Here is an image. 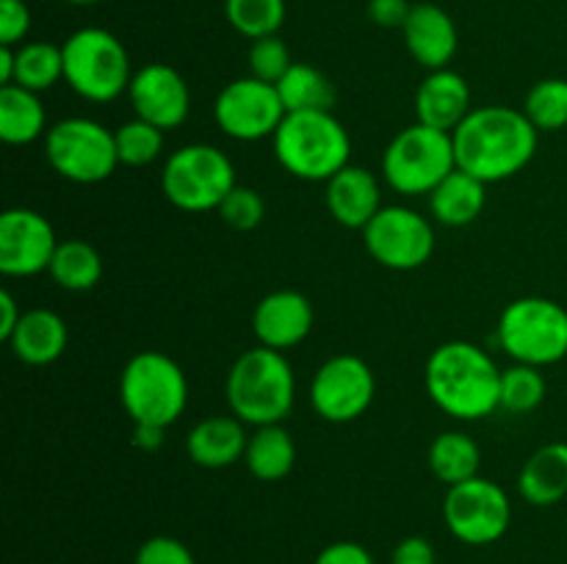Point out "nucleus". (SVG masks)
I'll use <instances>...</instances> for the list:
<instances>
[{
	"instance_id": "f257e3e1",
	"label": "nucleus",
	"mask_w": 567,
	"mask_h": 564,
	"mask_svg": "<svg viewBox=\"0 0 567 564\" xmlns=\"http://www.w3.org/2000/svg\"><path fill=\"white\" fill-rule=\"evenodd\" d=\"M452 138L457 169L491 186L518 175L532 164L540 130L526 119L524 111L509 105H485L471 111Z\"/></svg>"
},
{
	"instance_id": "f03ea898",
	"label": "nucleus",
	"mask_w": 567,
	"mask_h": 564,
	"mask_svg": "<svg viewBox=\"0 0 567 564\" xmlns=\"http://www.w3.org/2000/svg\"><path fill=\"white\" fill-rule=\"evenodd\" d=\"M424 385L435 407L457 420H482L502 407V368L476 343H441L426 359Z\"/></svg>"
},
{
	"instance_id": "7ed1b4c3",
	"label": "nucleus",
	"mask_w": 567,
	"mask_h": 564,
	"mask_svg": "<svg viewBox=\"0 0 567 564\" xmlns=\"http://www.w3.org/2000/svg\"><path fill=\"white\" fill-rule=\"evenodd\" d=\"M271 147L288 175L327 182L349 166L352 138L332 111H293L271 136Z\"/></svg>"
},
{
	"instance_id": "20e7f679",
	"label": "nucleus",
	"mask_w": 567,
	"mask_h": 564,
	"mask_svg": "<svg viewBox=\"0 0 567 564\" xmlns=\"http://www.w3.org/2000/svg\"><path fill=\"white\" fill-rule=\"evenodd\" d=\"M227 407L247 426L282 424L297 398V379L286 352L249 348L227 370Z\"/></svg>"
},
{
	"instance_id": "39448f33",
	"label": "nucleus",
	"mask_w": 567,
	"mask_h": 564,
	"mask_svg": "<svg viewBox=\"0 0 567 564\" xmlns=\"http://www.w3.org/2000/svg\"><path fill=\"white\" fill-rule=\"evenodd\" d=\"M64 81L89 103H111L127 92L133 81L131 55L125 44L105 28H81L61 44Z\"/></svg>"
},
{
	"instance_id": "423d86ee",
	"label": "nucleus",
	"mask_w": 567,
	"mask_h": 564,
	"mask_svg": "<svg viewBox=\"0 0 567 564\" xmlns=\"http://www.w3.org/2000/svg\"><path fill=\"white\" fill-rule=\"evenodd\" d=\"M120 398L133 424L169 429L188 404V379L164 352H138L120 376Z\"/></svg>"
},
{
	"instance_id": "0eeeda50",
	"label": "nucleus",
	"mask_w": 567,
	"mask_h": 564,
	"mask_svg": "<svg viewBox=\"0 0 567 564\" xmlns=\"http://www.w3.org/2000/svg\"><path fill=\"white\" fill-rule=\"evenodd\" d=\"M454 169L457 155L452 133L435 130L421 122L399 130L382 153V177L404 197L432 194Z\"/></svg>"
},
{
	"instance_id": "6e6552de",
	"label": "nucleus",
	"mask_w": 567,
	"mask_h": 564,
	"mask_svg": "<svg viewBox=\"0 0 567 564\" xmlns=\"http://www.w3.org/2000/svg\"><path fill=\"white\" fill-rule=\"evenodd\" d=\"M496 341L515 363L546 365L567 357V310L546 296L515 299L504 307Z\"/></svg>"
},
{
	"instance_id": "1a4fd4ad",
	"label": "nucleus",
	"mask_w": 567,
	"mask_h": 564,
	"mask_svg": "<svg viewBox=\"0 0 567 564\" xmlns=\"http://www.w3.org/2000/svg\"><path fill=\"white\" fill-rule=\"evenodd\" d=\"M236 186L233 160L214 144H186L166 158L161 171L164 197L186 213L219 210Z\"/></svg>"
},
{
	"instance_id": "9d476101",
	"label": "nucleus",
	"mask_w": 567,
	"mask_h": 564,
	"mask_svg": "<svg viewBox=\"0 0 567 564\" xmlns=\"http://www.w3.org/2000/svg\"><path fill=\"white\" fill-rule=\"evenodd\" d=\"M44 155L64 180L81 186L109 180L120 166L114 133L86 116L55 122L44 136Z\"/></svg>"
},
{
	"instance_id": "9b49d317",
	"label": "nucleus",
	"mask_w": 567,
	"mask_h": 564,
	"mask_svg": "<svg viewBox=\"0 0 567 564\" xmlns=\"http://www.w3.org/2000/svg\"><path fill=\"white\" fill-rule=\"evenodd\" d=\"M443 520L465 545H491L507 534L513 523V503L502 484L476 476L449 487L443 498Z\"/></svg>"
},
{
	"instance_id": "f8f14e48",
	"label": "nucleus",
	"mask_w": 567,
	"mask_h": 564,
	"mask_svg": "<svg viewBox=\"0 0 567 564\" xmlns=\"http://www.w3.org/2000/svg\"><path fill=\"white\" fill-rule=\"evenodd\" d=\"M363 243L385 269L413 271L435 252V230L426 216L408 205H382L380 213L365 224Z\"/></svg>"
},
{
	"instance_id": "ddd939ff",
	"label": "nucleus",
	"mask_w": 567,
	"mask_h": 564,
	"mask_svg": "<svg viewBox=\"0 0 567 564\" xmlns=\"http://www.w3.org/2000/svg\"><path fill=\"white\" fill-rule=\"evenodd\" d=\"M377 376L354 354H336L319 365L310 382V404L330 424H352L374 404Z\"/></svg>"
},
{
	"instance_id": "4468645a",
	"label": "nucleus",
	"mask_w": 567,
	"mask_h": 564,
	"mask_svg": "<svg viewBox=\"0 0 567 564\" xmlns=\"http://www.w3.org/2000/svg\"><path fill=\"white\" fill-rule=\"evenodd\" d=\"M214 119L221 133L236 142H260L271 138L286 119V105L275 83L258 77H238L219 92L214 103Z\"/></svg>"
},
{
	"instance_id": "2eb2a0df",
	"label": "nucleus",
	"mask_w": 567,
	"mask_h": 564,
	"mask_svg": "<svg viewBox=\"0 0 567 564\" xmlns=\"http://www.w3.org/2000/svg\"><path fill=\"white\" fill-rule=\"evenodd\" d=\"M59 241L42 213L9 208L0 216V271L6 276H33L50 269Z\"/></svg>"
},
{
	"instance_id": "dca6fc26",
	"label": "nucleus",
	"mask_w": 567,
	"mask_h": 564,
	"mask_svg": "<svg viewBox=\"0 0 567 564\" xmlns=\"http://www.w3.org/2000/svg\"><path fill=\"white\" fill-rule=\"evenodd\" d=\"M127 97L138 119L161 127L164 133L181 127L192 111V92H188L186 77L175 66L158 64V61L133 72Z\"/></svg>"
},
{
	"instance_id": "f3484780",
	"label": "nucleus",
	"mask_w": 567,
	"mask_h": 564,
	"mask_svg": "<svg viewBox=\"0 0 567 564\" xmlns=\"http://www.w3.org/2000/svg\"><path fill=\"white\" fill-rule=\"evenodd\" d=\"M313 330V304L299 291H271L255 304L252 332L260 346L288 352Z\"/></svg>"
},
{
	"instance_id": "a211bd4d",
	"label": "nucleus",
	"mask_w": 567,
	"mask_h": 564,
	"mask_svg": "<svg viewBox=\"0 0 567 564\" xmlns=\"http://www.w3.org/2000/svg\"><path fill=\"white\" fill-rule=\"evenodd\" d=\"M402 33L415 64L426 66L430 72L446 70L454 55H457V25L441 6L415 3Z\"/></svg>"
},
{
	"instance_id": "6ab92c4d",
	"label": "nucleus",
	"mask_w": 567,
	"mask_h": 564,
	"mask_svg": "<svg viewBox=\"0 0 567 564\" xmlns=\"http://www.w3.org/2000/svg\"><path fill=\"white\" fill-rule=\"evenodd\" d=\"M327 210L338 224L349 230H365L371 219L382 210V188L374 171L365 166L349 164L327 180Z\"/></svg>"
},
{
	"instance_id": "aec40b11",
	"label": "nucleus",
	"mask_w": 567,
	"mask_h": 564,
	"mask_svg": "<svg viewBox=\"0 0 567 564\" xmlns=\"http://www.w3.org/2000/svg\"><path fill=\"white\" fill-rule=\"evenodd\" d=\"M471 88L465 77L454 70H435L421 81L415 92V116L421 125L454 133L460 122L471 114Z\"/></svg>"
},
{
	"instance_id": "412c9836",
	"label": "nucleus",
	"mask_w": 567,
	"mask_h": 564,
	"mask_svg": "<svg viewBox=\"0 0 567 564\" xmlns=\"http://www.w3.org/2000/svg\"><path fill=\"white\" fill-rule=\"evenodd\" d=\"M244 420L236 415H210V418L199 420L186 437V453L194 464L199 468H230V464L241 462L247 453L249 435L244 429Z\"/></svg>"
},
{
	"instance_id": "4be33fe9",
	"label": "nucleus",
	"mask_w": 567,
	"mask_h": 564,
	"mask_svg": "<svg viewBox=\"0 0 567 564\" xmlns=\"http://www.w3.org/2000/svg\"><path fill=\"white\" fill-rule=\"evenodd\" d=\"M70 332H66L64 318L53 310L33 307L25 310L6 343L11 346V354L22 359L25 365H50L64 354Z\"/></svg>"
},
{
	"instance_id": "5701e85b",
	"label": "nucleus",
	"mask_w": 567,
	"mask_h": 564,
	"mask_svg": "<svg viewBox=\"0 0 567 564\" xmlns=\"http://www.w3.org/2000/svg\"><path fill=\"white\" fill-rule=\"evenodd\" d=\"M518 492L532 506H554L567 495V442H546L524 462Z\"/></svg>"
},
{
	"instance_id": "b1692460",
	"label": "nucleus",
	"mask_w": 567,
	"mask_h": 564,
	"mask_svg": "<svg viewBox=\"0 0 567 564\" xmlns=\"http://www.w3.org/2000/svg\"><path fill=\"white\" fill-rule=\"evenodd\" d=\"M487 205V182L454 169L435 191L430 194V210L441 224L465 227L482 216Z\"/></svg>"
},
{
	"instance_id": "393cba45",
	"label": "nucleus",
	"mask_w": 567,
	"mask_h": 564,
	"mask_svg": "<svg viewBox=\"0 0 567 564\" xmlns=\"http://www.w3.org/2000/svg\"><path fill=\"white\" fill-rule=\"evenodd\" d=\"M297 462V446L288 429L282 424L255 426L249 435L247 453H244V464L249 473L258 481H280L286 479Z\"/></svg>"
},
{
	"instance_id": "a878e982",
	"label": "nucleus",
	"mask_w": 567,
	"mask_h": 564,
	"mask_svg": "<svg viewBox=\"0 0 567 564\" xmlns=\"http://www.w3.org/2000/svg\"><path fill=\"white\" fill-rule=\"evenodd\" d=\"M48 127V114L37 92L22 86H0V138L11 147L37 142Z\"/></svg>"
},
{
	"instance_id": "bb28decb",
	"label": "nucleus",
	"mask_w": 567,
	"mask_h": 564,
	"mask_svg": "<svg viewBox=\"0 0 567 564\" xmlns=\"http://www.w3.org/2000/svg\"><path fill=\"white\" fill-rule=\"evenodd\" d=\"M482 451L465 431H443L430 446V470L437 481L446 487L463 484V481L480 476Z\"/></svg>"
},
{
	"instance_id": "cd10ccee",
	"label": "nucleus",
	"mask_w": 567,
	"mask_h": 564,
	"mask_svg": "<svg viewBox=\"0 0 567 564\" xmlns=\"http://www.w3.org/2000/svg\"><path fill=\"white\" fill-rule=\"evenodd\" d=\"M286 114L293 111H332L336 105V86L321 70L293 61L291 70L275 83Z\"/></svg>"
},
{
	"instance_id": "c85d7f7f",
	"label": "nucleus",
	"mask_w": 567,
	"mask_h": 564,
	"mask_svg": "<svg viewBox=\"0 0 567 564\" xmlns=\"http://www.w3.org/2000/svg\"><path fill=\"white\" fill-rule=\"evenodd\" d=\"M50 276L55 285L64 291H92L103 276V260L92 243L81 241V238H70V241H59L53 260H50Z\"/></svg>"
},
{
	"instance_id": "c756f323",
	"label": "nucleus",
	"mask_w": 567,
	"mask_h": 564,
	"mask_svg": "<svg viewBox=\"0 0 567 564\" xmlns=\"http://www.w3.org/2000/svg\"><path fill=\"white\" fill-rule=\"evenodd\" d=\"M59 81H64V53L59 44L22 42L14 48V86L39 94Z\"/></svg>"
},
{
	"instance_id": "7c9ffc66",
	"label": "nucleus",
	"mask_w": 567,
	"mask_h": 564,
	"mask_svg": "<svg viewBox=\"0 0 567 564\" xmlns=\"http://www.w3.org/2000/svg\"><path fill=\"white\" fill-rule=\"evenodd\" d=\"M227 22L247 39L275 36L286 22V0H225Z\"/></svg>"
},
{
	"instance_id": "2f4dec72",
	"label": "nucleus",
	"mask_w": 567,
	"mask_h": 564,
	"mask_svg": "<svg viewBox=\"0 0 567 564\" xmlns=\"http://www.w3.org/2000/svg\"><path fill=\"white\" fill-rule=\"evenodd\" d=\"M524 114L540 133H554L567 127V81L546 77L535 83L524 100Z\"/></svg>"
},
{
	"instance_id": "473e14b6",
	"label": "nucleus",
	"mask_w": 567,
	"mask_h": 564,
	"mask_svg": "<svg viewBox=\"0 0 567 564\" xmlns=\"http://www.w3.org/2000/svg\"><path fill=\"white\" fill-rule=\"evenodd\" d=\"M546 398V376L535 365L515 363L502 370V409L526 415Z\"/></svg>"
},
{
	"instance_id": "72a5a7b5",
	"label": "nucleus",
	"mask_w": 567,
	"mask_h": 564,
	"mask_svg": "<svg viewBox=\"0 0 567 564\" xmlns=\"http://www.w3.org/2000/svg\"><path fill=\"white\" fill-rule=\"evenodd\" d=\"M116 138V155H120V164L125 166H147L164 149V130L150 122L133 116L131 122H122L114 130Z\"/></svg>"
},
{
	"instance_id": "f704fd0d",
	"label": "nucleus",
	"mask_w": 567,
	"mask_h": 564,
	"mask_svg": "<svg viewBox=\"0 0 567 564\" xmlns=\"http://www.w3.org/2000/svg\"><path fill=\"white\" fill-rule=\"evenodd\" d=\"M216 213H219L221 221H225L227 227H233V230L249 232L264 221L266 202L264 197H260V191H255V188L236 186L230 194H227L225 202L219 205Z\"/></svg>"
},
{
	"instance_id": "c9c22d12",
	"label": "nucleus",
	"mask_w": 567,
	"mask_h": 564,
	"mask_svg": "<svg viewBox=\"0 0 567 564\" xmlns=\"http://www.w3.org/2000/svg\"><path fill=\"white\" fill-rule=\"evenodd\" d=\"M291 50L288 44L282 42L280 36H264V39H255L249 44V72L252 77L266 83H277L288 70H291Z\"/></svg>"
},
{
	"instance_id": "e433bc0d",
	"label": "nucleus",
	"mask_w": 567,
	"mask_h": 564,
	"mask_svg": "<svg viewBox=\"0 0 567 564\" xmlns=\"http://www.w3.org/2000/svg\"><path fill=\"white\" fill-rule=\"evenodd\" d=\"M133 564H197L194 553L175 536H150L138 545Z\"/></svg>"
},
{
	"instance_id": "4c0bfd02",
	"label": "nucleus",
	"mask_w": 567,
	"mask_h": 564,
	"mask_svg": "<svg viewBox=\"0 0 567 564\" xmlns=\"http://www.w3.org/2000/svg\"><path fill=\"white\" fill-rule=\"evenodd\" d=\"M31 31V9L25 0H0V44L20 48Z\"/></svg>"
},
{
	"instance_id": "58836bf2",
	"label": "nucleus",
	"mask_w": 567,
	"mask_h": 564,
	"mask_svg": "<svg viewBox=\"0 0 567 564\" xmlns=\"http://www.w3.org/2000/svg\"><path fill=\"white\" fill-rule=\"evenodd\" d=\"M369 20L380 28H404L413 3L410 0H369Z\"/></svg>"
},
{
	"instance_id": "ea45409f",
	"label": "nucleus",
	"mask_w": 567,
	"mask_h": 564,
	"mask_svg": "<svg viewBox=\"0 0 567 564\" xmlns=\"http://www.w3.org/2000/svg\"><path fill=\"white\" fill-rule=\"evenodd\" d=\"M391 564H437L435 545L426 536H404L393 547Z\"/></svg>"
},
{
	"instance_id": "a19ab883",
	"label": "nucleus",
	"mask_w": 567,
	"mask_h": 564,
	"mask_svg": "<svg viewBox=\"0 0 567 564\" xmlns=\"http://www.w3.org/2000/svg\"><path fill=\"white\" fill-rule=\"evenodd\" d=\"M313 564H374V558H371V553L365 551L363 545L343 540L327 545L324 551L316 556Z\"/></svg>"
},
{
	"instance_id": "79ce46f5",
	"label": "nucleus",
	"mask_w": 567,
	"mask_h": 564,
	"mask_svg": "<svg viewBox=\"0 0 567 564\" xmlns=\"http://www.w3.org/2000/svg\"><path fill=\"white\" fill-rule=\"evenodd\" d=\"M20 318L22 310L20 304H17V299L11 296L9 291H0V337H3V341H9L11 332L20 324Z\"/></svg>"
},
{
	"instance_id": "37998d69",
	"label": "nucleus",
	"mask_w": 567,
	"mask_h": 564,
	"mask_svg": "<svg viewBox=\"0 0 567 564\" xmlns=\"http://www.w3.org/2000/svg\"><path fill=\"white\" fill-rule=\"evenodd\" d=\"M164 426H153V424H136L133 429V446L142 448V451H158L164 446Z\"/></svg>"
},
{
	"instance_id": "c03bdc74",
	"label": "nucleus",
	"mask_w": 567,
	"mask_h": 564,
	"mask_svg": "<svg viewBox=\"0 0 567 564\" xmlns=\"http://www.w3.org/2000/svg\"><path fill=\"white\" fill-rule=\"evenodd\" d=\"M11 83H14V48L0 44V86H11Z\"/></svg>"
},
{
	"instance_id": "a18cd8bd",
	"label": "nucleus",
	"mask_w": 567,
	"mask_h": 564,
	"mask_svg": "<svg viewBox=\"0 0 567 564\" xmlns=\"http://www.w3.org/2000/svg\"><path fill=\"white\" fill-rule=\"evenodd\" d=\"M64 3H72V6H94V3H100V0H64Z\"/></svg>"
}]
</instances>
